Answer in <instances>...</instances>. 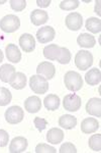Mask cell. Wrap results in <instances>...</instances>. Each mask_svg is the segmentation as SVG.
<instances>
[{"mask_svg":"<svg viewBox=\"0 0 101 153\" xmlns=\"http://www.w3.org/2000/svg\"><path fill=\"white\" fill-rule=\"evenodd\" d=\"M64 83L68 90L72 91V92H77L80 90L83 86V80L80 74L76 73V71H70L65 74L64 76Z\"/></svg>","mask_w":101,"mask_h":153,"instance_id":"1","label":"cell"},{"mask_svg":"<svg viewBox=\"0 0 101 153\" xmlns=\"http://www.w3.org/2000/svg\"><path fill=\"white\" fill-rule=\"evenodd\" d=\"M20 27V21L14 14H8L0 19V29L5 33H14Z\"/></svg>","mask_w":101,"mask_h":153,"instance_id":"2","label":"cell"},{"mask_svg":"<svg viewBox=\"0 0 101 153\" xmlns=\"http://www.w3.org/2000/svg\"><path fill=\"white\" fill-rule=\"evenodd\" d=\"M93 65V55L89 51L80 50L75 56V65L79 70L86 71Z\"/></svg>","mask_w":101,"mask_h":153,"instance_id":"3","label":"cell"},{"mask_svg":"<svg viewBox=\"0 0 101 153\" xmlns=\"http://www.w3.org/2000/svg\"><path fill=\"white\" fill-rule=\"evenodd\" d=\"M31 89L36 94H45L49 91V83L45 78L39 75H34L31 76L29 80Z\"/></svg>","mask_w":101,"mask_h":153,"instance_id":"4","label":"cell"},{"mask_svg":"<svg viewBox=\"0 0 101 153\" xmlns=\"http://www.w3.org/2000/svg\"><path fill=\"white\" fill-rule=\"evenodd\" d=\"M24 117V111L19 106H11L5 111V120L11 125H16L23 122Z\"/></svg>","mask_w":101,"mask_h":153,"instance_id":"5","label":"cell"},{"mask_svg":"<svg viewBox=\"0 0 101 153\" xmlns=\"http://www.w3.org/2000/svg\"><path fill=\"white\" fill-rule=\"evenodd\" d=\"M63 105L66 110L74 112V111H77V110L81 108L82 100H81L80 96H78L75 93H71V94H67L64 97Z\"/></svg>","mask_w":101,"mask_h":153,"instance_id":"6","label":"cell"},{"mask_svg":"<svg viewBox=\"0 0 101 153\" xmlns=\"http://www.w3.org/2000/svg\"><path fill=\"white\" fill-rule=\"evenodd\" d=\"M36 73L38 75L45 78L46 80H51L56 75V68L53 63L49 61H43L36 68Z\"/></svg>","mask_w":101,"mask_h":153,"instance_id":"7","label":"cell"},{"mask_svg":"<svg viewBox=\"0 0 101 153\" xmlns=\"http://www.w3.org/2000/svg\"><path fill=\"white\" fill-rule=\"evenodd\" d=\"M65 24L67 28L71 31H78L82 28L83 25V19L82 16L78 12H71L66 16Z\"/></svg>","mask_w":101,"mask_h":153,"instance_id":"8","label":"cell"},{"mask_svg":"<svg viewBox=\"0 0 101 153\" xmlns=\"http://www.w3.org/2000/svg\"><path fill=\"white\" fill-rule=\"evenodd\" d=\"M55 35H56V32L54 28H52L50 26H46L41 28L36 32V39H38L39 43L46 44L53 41L54 38H55Z\"/></svg>","mask_w":101,"mask_h":153,"instance_id":"9","label":"cell"},{"mask_svg":"<svg viewBox=\"0 0 101 153\" xmlns=\"http://www.w3.org/2000/svg\"><path fill=\"white\" fill-rule=\"evenodd\" d=\"M28 140L24 137H15L9 144V152L10 153H21L28 148Z\"/></svg>","mask_w":101,"mask_h":153,"instance_id":"10","label":"cell"},{"mask_svg":"<svg viewBox=\"0 0 101 153\" xmlns=\"http://www.w3.org/2000/svg\"><path fill=\"white\" fill-rule=\"evenodd\" d=\"M19 45L24 52H33L36 48V40L31 34H23L19 38Z\"/></svg>","mask_w":101,"mask_h":153,"instance_id":"11","label":"cell"},{"mask_svg":"<svg viewBox=\"0 0 101 153\" xmlns=\"http://www.w3.org/2000/svg\"><path fill=\"white\" fill-rule=\"evenodd\" d=\"M99 129V123L94 117H87L81 123V131L84 134H92Z\"/></svg>","mask_w":101,"mask_h":153,"instance_id":"12","label":"cell"},{"mask_svg":"<svg viewBox=\"0 0 101 153\" xmlns=\"http://www.w3.org/2000/svg\"><path fill=\"white\" fill-rule=\"evenodd\" d=\"M41 108V101L38 96H31L24 101V109L29 113H36Z\"/></svg>","mask_w":101,"mask_h":153,"instance_id":"13","label":"cell"},{"mask_svg":"<svg viewBox=\"0 0 101 153\" xmlns=\"http://www.w3.org/2000/svg\"><path fill=\"white\" fill-rule=\"evenodd\" d=\"M15 74V68L13 65L7 63L0 66V80L3 83H10Z\"/></svg>","mask_w":101,"mask_h":153,"instance_id":"14","label":"cell"},{"mask_svg":"<svg viewBox=\"0 0 101 153\" xmlns=\"http://www.w3.org/2000/svg\"><path fill=\"white\" fill-rule=\"evenodd\" d=\"M86 111L93 117H101V99L100 98H91L86 104Z\"/></svg>","mask_w":101,"mask_h":153,"instance_id":"15","label":"cell"},{"mask_svg":"<svg viewBox=\"0 0 101 153\" xmlns=\"http://www.w3.org/2000/svg\"><path fill=\"white\" fill-rule=\"evenodd\" d=\"M6 57L9 61L13 63H17L21 59V52L15 44H8L5 48Z\"/></svg>","mask_w":101,"mask_h":153,"instance_id":"16","label":"cell"},{"mask_svg":"<svg viewBox=\"0 0 101 153\" xmlns=\"http://www.w3.org/2000/svg\"><path fill=\"white\" fill-rule=\"evenodd\" d=\"M31 19L34 26H41L48 22L49 14L47 11L41 10V9H34L31 13Z\"/></svg>","mask_w":101,"mask_h":153,"instance_id":"17","label":"cell"},{"mask_svg":"<svg viewBox=\"0 0 101 153\" xmlns=\"http://www.w3.org/2000/svg\"><path fill=\"white\" fill-rule=\"evenodd\" d=\"M61 47L57 44H50L44 48V56L49 60H57L60 57Z\"/></svg>","mask_w":101,"mask_h":153,"instance_id":"18","label":"cell"},{"mask_svg":"<svg viewBox=\"0 0 101 153\" xmlns=\"http://www.w3.org/2000/svg\"><path fill=\"white\" fill-rule=\"evenodd\" d=\"M47 140L51 144H59L64 140V132L58 128H53L47 133Z\"/></svg>","mask_w":101,"mask_h":153,"instance_id":"19","label":"cell"},{"mask_svg":"<svg viewBox=\"0 0 101 153\" xmlns=\"http://www.w3.org/2000/svg\"><path fill=\"white\" fill-rule=\"evenodd\" d=\"M85 81H86V83L90 86H95V85L100 84L101 73H100L99 68H95L89 70V71L85 75Z\"/></svg>","mask_w":101,"mask_h":153,"instance_id":"20","label":"cell"},{"mask_svg":"<svg viewBox=\"0 0 101 153\" xmlns=\"http://www.w3.org/2000/svg\"><path fill=\"white\" fill-rule=\"evenodd\" d=\"M77 43L79 46L84 48H92L95 46L96 44V40L94 38V36L90 35V34L87 33H83L80 34L77 38Z\"/></svg>","mask_w":101,"mask_h":153,"instance_id":"21","label":"cell"},{"mask_svg":"<svg viewBox=\"0 0 101 153\" xmlns=\"http://www.w3.org/2000/svg\"><path fill=\"white\" fill-rule=\"evenodd\" d=\"M59 126L65 130H72L77 126V118L71 114L62 115L59 118Z\"/></svg>","mask_w":101,"mask_h":153,"instance_id":"22","label":"cell"},{"mask_svg":"<svg viewBox=\"0 0 101 153\" xmlns=\"http://www.w3.org/2000/svg\"><path fill=\"white\" fill-rule=\"evenodd\" d=\"M44 104L48 110H57L60 107V98L58 95L50 94L44 99Z\"/></svg>","mask_w":101,"mask_h":153,"instance_id":"23","label":"cell"},{"mask_svg":"<svg viewBox=\"0 0 101 153\" xmlns=\"http://www.w3.org/2000/svg\"><path fill=\"white\" fill-rule=\"evenodd\" d=\"M9 84L15 90H21L26 86V76L23 73H16Z\"/></svg>","mask_w":101,"mask_h":153,"instance_id":"24","label":"cell"},{"mask_svg":"<svg viewBox=\"0 0 101 153\" xmlns=\"http://www.w3.org/2000/svg\"><path fill=\"white\" fill-rule=\"evenodd\" d=\"M85 28L87 31L93 34H97L101 32V21L97 18H89L86 21Z\"/></svg>","mask_w":101,"mask_h":153,"instance_id":"25","label":"cell"},{"mask_svg":"<svg viewBox=\"0 0 101 153\" xmlns=\"http://www.w3.org/2000/svg\"><path fill=\"white\" fill-rule=\"evenodd\" d=\"M12 95L8 89L0 88V106H6L11 102Z\"/></svg>","mask_w":101,"mask_h":153,"instance_id":"26","label":"cell"},{"mask_svg":"<svg viewBox=\"0 0 101 153\" xmlns=\"http://www.w3.org/2000/svg\"><path fill=\"white\" fill-rule=\"evenodd\" d=\"M89 147L93 151L99 152L101 150V135L100 134H94L89 138V141H88Z\"/></svg>","mask_w":101,"mask_h":153,"instance_id":"27","label":"cell"},{"mask_svg":"<svg viewBox=\"0 0 101 153\" xmlns=\"http://www.w3.org/2000/svg\"><path fill=\"white\" fill-rule=\"evenodd\" d=\"M79 3V0H64L60 3V8L63 10H73L78 8Z\"/></svg>","mask_w":101,"mask_h":153,"instance_id":"28","label":"cell"},{"mask_svg":"<svg viewBox=\"0 0 101 153\" xmlns=\"http://www.w3.org/2000/svg\"><path fill=\"white\" fill-rule=\"evenodd\" d=\"M71 52L68 48L61 47V52H60V57L58 59V62H60L61 65H68L71 60Z\"/></svg>","mask_w":101,"mask_h":153,"instance_id":"29","label":"cell"},{"mask_svg":"<svg viewBox=\"0 0 101 153\" xmlns=\"http://www.w3.org/2000/svg\"><path fill=\"white\" fill-rule=\"evenodd\" d=\"M10 6L15 11H23L26 6L25 0H10Z\"/></svg>","mask_w":101,"mask_h":153,"instance_id":"30","label":"cell"},{"mask_svg":"<svg viewBox=\"0 0 101 153\" xmlns=\"http://www.w3.org/2000/svg\"><path fill=\"white\" fill-rule=\"evenodd\" d=\"M36 153H56V149L54 147L50 146L48 144H39L38 146L36 147Z\"/></svg>","mask_w":101,"mask_h":153,"instance_id":"31","label":"cell"},{"mask_svg":"<svg viewBox=\"0 0 101 153\" xmlns=\"http://www.w3.org/2000/svg\"><path fill=\"white\" fill-rule=\"evenodd\" d=\"M77 149H76L75 145L72 143H64V144L60 148V153H76Z\"/></svg>","mask_w":101,"mask_h":153,"instance_id":"32","label":"cell"},{"mask_svg":"<svg viewBox=\"0 0 101 153\" xmlns=\"http://www.w3.org/2000/svg\"><path fill=\"white\" fill-rule=\"evenodd\" d=\"M33 124L36 126V128L38 129L39 132L44 131L48 126V122L45 120V118H41V117H36L33 120Z\"/></svg>","mask_w":101,"mask_h":153,"instance_id":"33","label":"cell"},{"mask_svg":"<svg viewBox=\"0 0 101 153\" xmlns=\"http://www.w3.org/2000/svg\"><path fill=\"white\" fill-rule=\"evenodd\" d=\"M9 142V135L6 131L0 130V147L7 146Z\"/></svg>","mask_w":101,"mask_h":153,"instance_id":"34","label":"cell"},{"mask_svg":"<svg viewBox=\"0 0 101 153\" xmlns=\"http://www.w3.org/2000/svg\"><path fill=\"white\" fill-rule=\"evenodd\" d=\"M36 4L39 7H48L51 4V0H36Z\"/></svg>","mask_w":101,"mask_h":153,"instance_id":"35","label":"cell"},{"mask_svg":"<svg viewBox=\"0 0 101 153\" xmlns=\"http://www.w3.org/2000/svg\"><path fill=\"white\" fill-rule=\"evenodd\" d=\"M3 57H4V56H3V52H2L1 49H0V63L2 62V60H3Z\"/></svg>","mask_w":101,"mask_h":153,"instance_id":"36","label":"cell"}]
</instances>
